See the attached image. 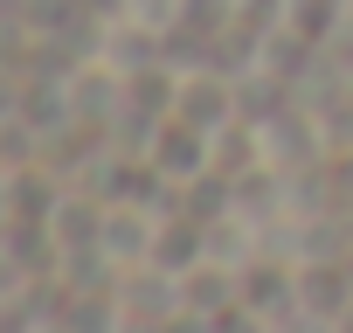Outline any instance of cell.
Listing matches in <instances>:
<instances>
[{
    "label": "cell",
    "instance_id": "cell-1",
    "mask_svg": "<svg viewBox=\"0 0 353 333\" xmlns=\"http://www.w3.org/2000/svg\"><path fill=\"white\" fill-rule=\"evenodd\" d=\"M208 166V132L201 125H188L181 111H173V125L159 132V146H152V174H166V181H181V174H201Z\"/></svg>",
    "mask_w": 353,
    "mask_h": 333
}]
</instances>
